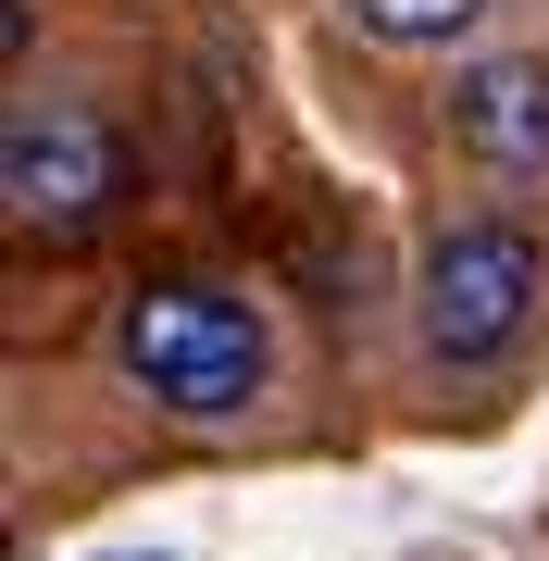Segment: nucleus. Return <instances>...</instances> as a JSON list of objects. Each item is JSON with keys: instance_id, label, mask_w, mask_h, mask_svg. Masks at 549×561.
Returning <instances> with one entry per match:
<instances>
[{"instance_id": "f257e3e1", "label": "nucleus", "mask_w": 549, "mask_h": 561, "mask_svg": "<svg viewBox=\"0 0 549 561\" xmlns=\"http://www.w3.org/2000/svg\"><path fill=\"white\" fill-rule=\"evenodd\" d=\"M113 375L163 424H238V412H263V387H275V324L225 275H150V287H125V312H113Z\"/></svg>"}, {"instance_id": "f03ea898", "label": "nucleus", "mask_w": 549, "mask_h": 561, "mask_svg": "<svg viewBox=\"0 0 549 561\" xmlns=\"http://www.w3.org/2000/svg\"><path fill=\"white\" fill-rule=\"evenodd\" d=\"M537 287H549L537 238H525L512 213H474V225H449V238L425 250V275H412V324H425L437 362H500V350L537 324Z\"/></svg>"}, {"instance_id": "7ed1b4c3", "label": "nucleus", "mask_w": 549, "mask_h": 561, "mask_svg": "<svg viewBox=\"0 0 549 561\" xmlns=\"http://www.w3.org/2000/svg\"><path fill=\"white\" fill-rule=\"evenodd\" d=\"M125 187H138L125 138L88 101H13V125H0V201H13L25 238H88Z\"/></svg>"}, {"instance_id": "20e7f679", "label": "nucleus", "mask_w": 549, "mask_h": 561, "mask_svg": "<svg viewBox=\"0 0 549 561\" xmlns=\"http://www.w3.org/2000/svg\"><path fill=\"white\" fill-rule=\"evenodd\" d=\"M449 125L488 175H549V62L537 50H500L449 88Z\"/></svg>"}, {"instance_id": "39448f33", "label": "nucleus", "mask_w": 549, "mask_h": 561, "mask_svg": "<svg viewBox=\"0 0 549 561\" xmlns=\"http://www.w3.org/2000/svg\"><path fill=\"white\" fill-rule=\"evenodd\" d=\"M350 13H363L375 38H400V50H449L474 13H488V0H350Z\"/></svg>"}, {"instance_id": "423d86ee", "label": "nucleus", "mask_w": 549, "mask_h": 561, "mask_svg": "<svg viewBox=\"0 0 549 561\" xmlns=\"http://www.w3.org/2000/svg\"><path fill=\"white\" fill-rule=\"evenodd\" d=\"M113 561H125V549H113Z\"/></svg>"}]
</instances>
